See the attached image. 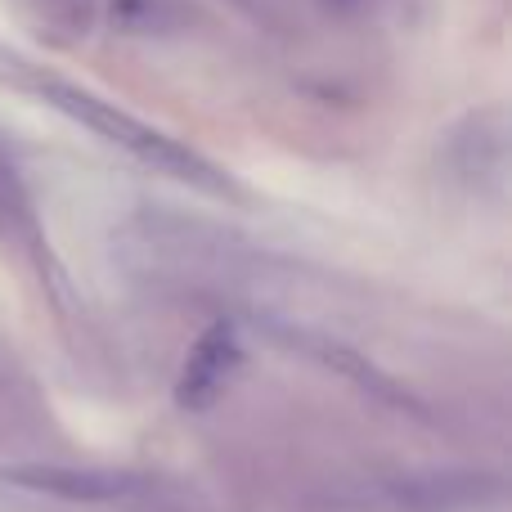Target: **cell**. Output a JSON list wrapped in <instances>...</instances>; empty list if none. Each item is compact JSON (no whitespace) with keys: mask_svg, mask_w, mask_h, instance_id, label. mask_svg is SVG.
I'll return each instance as SVG.
<instances>
[{"mask_svg":"<svg viewBox=\"0 0 512 512\" xmlns=\"http://www.w3.org/2000/svg\"><path fill=\"white\" fill-rule=\"evenodd\" d=\"M36 90H41L59 113H68L72 122H81L86 131H95V135H104V140L117 144V149L135 153V158L149 162V167L167 171V176H176V180H189V185L225 189V176L212 167V162H203L194 149H185V144L171 140V135L153 131L149 122L131 117L126 108L108 104V99L90 95V90H81V86H68V81H41Z\"/></svg>","mask_w":512,"mask_h":512,"instance_id":"obj_1","label":"cell"},{"mask_svg":"<svg viewBox=\"0 0 512 512\" xmlns=\"http://www.w3.org/2000/svg\"><path fill=\"white\" fill-rule=\"evenodd\" d=\"M234 369H239V337H234L230 324H212L198 337V346L185 360V373H180V409H207L225 391Z\"/></svg>","mask_w":512,"mask_h":512,"instance_id":"obj_2","label":"cell"},{"mask_svg":"<svg viewBox=\"0 0 512 512\" xmlns=\"http://www.w3.org/2000/svg\"><path fill=\"white\" fill-rule=\"evenodd\" d=\"M5 481L23 490H41V495H59V499H77V504H108V499H126L135 495L131 477H113V472H86V468H54V463H18V468L0 472Z\"/></svg>","mask_w":512,"mask_h":512,"instance_id":"obj_3","label":"cell"}]
</instances>
